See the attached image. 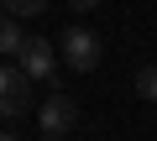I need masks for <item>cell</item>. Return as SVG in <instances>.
Listing matches in <instances>:
<instances>
[{
  "label": "cell",
  "instance_id": "obj_1",
  "mask_svg": "<svg viewBox=\"0 0 157 141\" xmlns=\"http://www.w3.org/2000/svg\"><path fill=\"white\" fill-rule=\"evenodd\" d=\"M52 47L63 52V63L73 68V73H94V68H100V52H105L100 32H89V26H68Z\"/></svg>",
  "mask_w": 157,
  "mask_h": 141
},
{
  "label": "cell",
  "instance_id": "obj_2",
  "mask_svg": "<svg viewBox=\"0 0 157 141\" xmlns=\"http://www.w3.org/2000/svg\"><path fill=\"white\" fill-rule=\"evenodd\" d=\"M16 68H21L32 84H52L58 79V47H52V37H21Z\"/></svg>",
  "mask_w": 157,
  "mask_h": 141
},
{
  "label": "cell",
  "instance_id": "obj_3",
  "mask_svg": "<svg viewBox=\"0 0 157 141\" xmlns=\"http://www.w3.org/2000/svg\"><path fill=\"white\" fill-rule=\"evenodd\" d=\"M32 110V79L16 63H0V120H21Z\"/></svg>",
  "mask_w": 157,
  "mask_h": 141
},
{
  "label": "cell",
  "instance_id": "obj_4",
  "mask_svg": "<svg viewBox=\"0 0 157 141\" xmlns=\"http://www.w3.org/2000/svg\"><path fill=\"white\" fill-rule=\"evenodd\" d=\"M37 125H42V136H68V131L78 125V105H73L68 94H47L42 110H37Z\"/></svg>",
  "mask_w": 157,
  "mask_h": 141
},
{
  "label": "cell",
  "instance_id": "obj_5",
  "mask_svg": "<svg viewBox=\"0 0 157 141\" xmlns=\"http://www.w3.org/2000/svg\"><path fill=\"white\" fill-rule=\"evenodd\" d=\"M16 47H21V26H16V16L0 11V58H16Z\"/></svg>",
  "mask_w": 157,
  "mask_h": 141
},
{
  "label": "cell",
  "instance_id": "obj_6",
  "mask_svg": "<svg viewBox=\"0 0 157 141\" xmlns=\"http://www.w3.org/2000/svg\"><path fill=\"white\" fill-rule=\"evenodd\" d=\"M136 94L157 105V63H147V68H141V73H136Z\"/></svg>",
  "mask_w": 157,
  "mask_h": 141
},
{
  "label": "cell",
  "instance_id": "obj_7",
  "mask_svg": "<svg viewBox=\"0 0 157 141\" xmlns=\"http://www.w3.org/2000/svg\"><path fill=\"white\" fill-rule=\"evenodd\" d=\"M47 0H6V16H42Z\"/></svg>",
  "mask_w": 157,
  "mask_h": 141
},
{
  "label": "cell",
  "instance_id": "obj_8",
  "mask_svg": "<svg viewBox=\"0 0 157 141\" xmlns=\"http://www.w3.org/2000/svg\"><path fill=\"white\" fill-rule=\"evenodd\" d=\"M68 6H73V11H94L100 0H68Z\"/></svg>",
  "mask_w": 157,
  "mask_h": 141
},
{
  "label": "cell",
  "instance_id": "obj_9",
  "mask_svg": "<svg viewBox=\"0 0 157 141\" xmlns=\"http://www.w3.org/2000/svg\"><path fill=\"white\" fill-rule=\"evenodd\" d=\"M0 141H16V136H11V131H6V125H0Z\"/></svg>",
  "mask_w": 157,
  "mask_h": 141
},
{
  "label": "cell",
  "instance_id": "obj_10",
  "mask_svg": "<svg viewBox=\"0 0 157 141\" xmlns=\"http://www.w3.org/2000/svg\"><path fill=\"white\" fill-rule=\"evenodd\" d=\"M42 141H63V136H42Z\"/></svg>",
  "mask_w": 157,
  "mask_h": 141
}]
</instances>
